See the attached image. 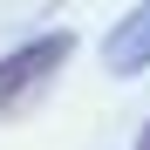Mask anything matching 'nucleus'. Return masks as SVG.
Returning <instances> with one entry per match:
<instances>
[{
    "label": "nucleus",
    "mask_w": 150,
    "mask_h": 150,
    "mask_svg": "<svg viewBox=\"0 0 150 150\" xmlns=\"http://www.w3.org/2000/svg\"><path fill=\"white\" fill-rule=\"evenodd\" d=\"M68 55H75V34L68 28H48L34 41H21L14 55H0V116L34 109L41 96H48V82L68 68Z\"/></svg>",
    "instance_id": "f257e3e1"
},
{
    "label": "nucleus",
    "mask_w": 150,
    "mask_h": 150,
    "mask_svg": "<svg viewBox=\"0 0 150 150\" xmlns=\"http://www.w3.org/2000/svg\"><path fill=\"white\" fill-rule=\"evenodd\" d=\"M103 62H109V75H143V68H150V0H143V7H130V14L109 28Z\"/></svg>",
    "instance_id": "f03ea898"
},
{
    "label": "nucleus",
    "mask_w": 150,
    "mask_h": 150,
    "mask_svg": "<svg viewBox=\"0 0 150 150\" xmlns=\"http://www.w3.org/2000/svg\"><path fill=\"white\" fill-rule=\"evenodd\" d=\"M137 150H150V123H143V130H137Z\"/></svg>",
    "instance_id": "7ed1b4c3"
}]
</instances>
